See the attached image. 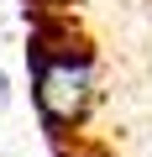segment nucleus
Returning <instances> with one entry per match:
<instances>
[{
	"instance_id": "1",
	"label": "nucleus",
	"mask_w": 152,
	"mask_h": 157,
	"mask_svg": "<svg viewBox=\"0 0 152 157\" xmlns=\"http://www.w3.org/2000/svg\"><path fill=\"white\" fill-rule=\"evenodd\" d=\"M89 100H95V68H89V58L73 42H58V47L42 42L37 47V110H42L47 131H73L89 115Z\"/></svg>"
},
{
	"instance_id": "2",
	"label": "nucleus",
	"mask_w": 152,
	"mask_h": 157,
	"mask_svg": "<svg viewBox=\"0 0 152 157\" xmlns=\"http://www.w3.org/2000/svg\"><path fill=\"white\" fill-rule=\"evenodd\" d=\"M73 157H105V152H73Z\"/></svg>"
}]
</instances>
